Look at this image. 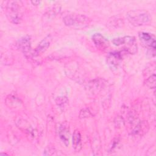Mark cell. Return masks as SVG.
<instances>
[{"mask_svg": "<svg viewBox=\"0 0 156 156\" xmlns=\"http://www.w3.org/2000/svg\"><path fill=\"white\" fill-rule=\"evenodd\" d=\"M23 4L21 1H8L5 2V13L8 20L15 24L21 23L24 15Z\"/></svg>", "mask_w": 156, "mask_h": 156, "instance_id": "cell-1", "label": "cell"}, {"mask_svg": "<svg viewBox=\"0 0 156 156\" xmlns=\"http://www.w3.org/2000/svg\"><path fill=\"white\" fill-rule=\"evenodd\" d=\"M63 21L68 27L76 29H82L88 27L91 20L86 15L82 14L69 13L64 16Z\"/></svg>", "mask_w": 156, "mask_h": 156, "instance_id": "cell-2", "label": "cell"}, {"mask_svg": "<svg viewBox=\"0 0 156 156\" xmlns=\"http://www.w3.org/2000/svg\"><path fill=\"white\" fill-rule=\"evenodd\" d=\"M128 21L136 27L149 24L152 20L150 13L145 10H130L126 15Z\"/></svg>", "mask_w": 156, "mask_h": 156, "instance_id": "cell-3", "label": "cell"}, {"mask_svg": "<svg viewBox=\"0 0 156 156\" xmlns=\"http://www.w3.org/2000/svg\"><path fill=\"white\" fill-rule=\"evenodd\" d=\"M112 43L117 46H124V51L128 54H135L137 51L136 40L133 36L115 38L112 40Z\"/></svg>", "mask_w": 156, "mask_h": 156, "instance_id": "cell-4", "label": "cell"}, {"mask_svg": "<svg viewBox=\"0 0 156 156\" xmlns=\"http://www.w3.org/2000/svg\"><path fill=\"white\" fill-rule=\"evenodd\" d=\"M105 83L106 81L101 78H97L91 80L87 83L85 87L87 93L92 96L96 95L103 90Z\"/></svg>", "mask_w": 156, "mask_h": 156, "instance_id": "cell-5", "label": "cell"}, {"mask_svg": "<svg viewBox=\"0 0 156 156\" xmlns=\"http://www.w3.org/2000/svg\"><path fill=\"white\" fill-rule=\"evenodd\" d=\"M16 46L26 57L32 55L31 48V40L29 35H24L20 38L16 43Z\"/></svg>", "mask_w": 156, "mask_h": 156, "instance_id": "cell-6", "label": "cell"}, {"mask_svg": "<svg viewBox=\"0 0 156 156\" xmlns=\"http://www.w3.org/2000/svg\"><path fill=\"white\" fill-rule=\"evenodd\" d=\"M139 39L141 44L148 49H151L155 52V37L154 35L147 32H140L138 34Z\"/></svg>", "mask_w": 156, "mask_h": 156, "instance_id": "cell-7", "label": "cell"}, {"mask_svg": "<svg viewBox=\"0 0 156 156\" xmlns=\"http://www.w3.org/2000/svg\"><path fill=\"white\" fill-rule=\"evenodd\" d=\"M57 133L60 139L66 146L69 143L70 130L68 124L66 122L60 123L57 126Z\"/></svg>", "mask_w": 156, "mask_h": 156, "instance_id": "cell-8", "label": "cell"}, {"mask_svg": "<svg viewBox=\"0 0 156 156\" xmlns=\"http://www.w3.org/2000/svg\"><path fill=\"white\" fill-rule=\"evenodd\" d=\"M122 55L121 52H113L108 54L107 63L112 70H116L122 60Z\"/></svg>", "mask_w": 156, "mask_h": 156, "instance_id": "cell-9", "label": "cell"}, {"mask_svg": "<svg viewBox=\"0 0 156 156\" xmlns=\"http://www.w3.org/2000/svg\"><path fill=\"white\" fill-rule=\"evenodd\" d=\"M52 40V38L51 35H48L46 37H45L38 44L37 46L35 48L34 52H32V55L34 57H37L41 55L43 52H44L49 47Z\"/></svg>", "mask_w": 156, "mask_h": 156, "instance_id": "cell-10", "label": "cell"}, {"mask_svg": "<svg viewBox=\"0 0 156 156\" xmlns=\"http://www.w3.org/2000/svg\"><path fill=\"white\" fill-rule=\"evenodd\" d=\"M92 41L96 48L102 51L107 50L110 46V44L107 39L99 33H96L92 36Z\"/></svg>", "mask_w": 156, "mask_h": 156, "instance_id": "cell-11", "label": "cell"}, {"mask_svg": "<svg viewBox=\"0 0 156 156\" xmlns=\"http://www.w3.org/2000/svg\"><path fill=\"white\" fill-rule=\"evenodd\" d=\"M149 129V125L147 121H139L131 131V134L133 136H143Z\"/></svg>", "mask_w": 156, "mask_h": 156, "instance_id": "cell-12", "label": "cell"}, {"mask_svg": "<svg viewBox=\"0 0 156 156\" xmlns=\"http://www.w3.org/2000/svg\"><path fill=\"white\" fill-rule=\"evenodd\" d=\"M73 147L75 151L79 152L82 149L81 135L78 130H75L73 135Z\"/></svg>", "mask_w": 156, "mask_h": 156, "instance_id": "cell-13", "label": "cell"}, {"mask_svg": "<svg viewBox=\"0 0 156 156\" xmlns=\"http://www.w3.org/2000/svg\"><path fill=\"white\" fill-rule=\"evenodd\" d=\"M5 104L10 108H15L17 106H20L21 102L16 96L11 94L7 96L5 99Z\"/></svg>", "mask_w": 156, "mask_h": 156, "instance_id": "cell-14", "label": "cell"}, {"mask_svg": "<svg viewBox=\"0 0 156 156\" xmlns=\"http://www.w3.org/2000/svg\"><path fill=\"white\" fill-rule=\"evenodd\" d=\"M60 11V7L58 5L53 6L51 9L48 10L43 15L44 18L47 20H51L54 18L57 13H58Z\"/></svg>", "mask_w": 156, "mask_h": 156, "instance_id": "cell-15", "label": "cell"}, {"mask_svg": "<svg viewBox=\"0 0 156 156\" xmlns=\"http://www.w3.org/2000/svg\"><path fill=\"white\" fill-rule=\"evenodd\" d=\"M155 74H154L151 75L147 77L144 81V85L149 88H155Z\"/></svg>", "mask_w": 156, "mask_h": 156, "instance_id": "cell-16", "label": "cell"}, {"mask_svg": "<svg viewBox=\"0 0 156 156\" xmlns=\"http://www.w3.org/2000/svg\"><path fill=\"white\" fill-rule=\"evenodd\" d=\"M68 99L66 96H59L55 99V102L60 108H63L67 104Z\"/></svg>", "mask_w": 156, "mask_h": 156, "instance_id": "cell-17", "label": "cell"}, {"mask_svg": "<svg viewBox=\"0 0 156 156\" xmlns=\"http://www.w3.org/2000/svg\"><path fill=\"white\" fill-rule=\"evenodd\" d=\"M112 20H110L109 21V25H110L112 27H118V26H121L122 24H123V20L121 18H119L116 16V18H114V17L112 18Z\"/></svg>", "mask_w": 156, "mask_h": 156, "instance_id": "cell-18", "label": "cell"}, {"mask_svg": "<svg viewBox=\"0 0 156 156\" xmlns=\"http://www.w3.org/2000/svg\"><path fill=\"white\" fill-rule=\"evenodd\" d=\"M92 116V114L91 113L90 111L87 108H83L80 110V113H79V118H88Z\"/></svg>", "mask_w": 156, "mask_h": 156, "instance_id": "cell-19", "label": "cell"}, {"mask_svg": "<svg viewBox=\"0 0 156 156\" xmlns=\"http://www.w3.org/2000/svg\"><path fill=\"white\" fill-rule=\"evenodd\" d=\"M115 123L116 124V126L118 127H121L123 126L124 122L123 121L122 118H121V116H116L115 120Z\"/></svg>", "mask_w": 156, "mask_h": 156, "instance_id": "cell-20", "label": "cell"}, {"mask_svg": "<svg viewBox=\"0 0 156 156\" xmlns=\"http://www.w3.org/2000/svg\"><path fill=\"white\" fill-rule=\"evenodd\" d=\"M41 1H32L31 3L34 5H38L40 4Z\"/></svg>", "mask_w": 156, "mask_h": 156, "instance_id": "cell-21", "label": "cell"}]
</instances>
